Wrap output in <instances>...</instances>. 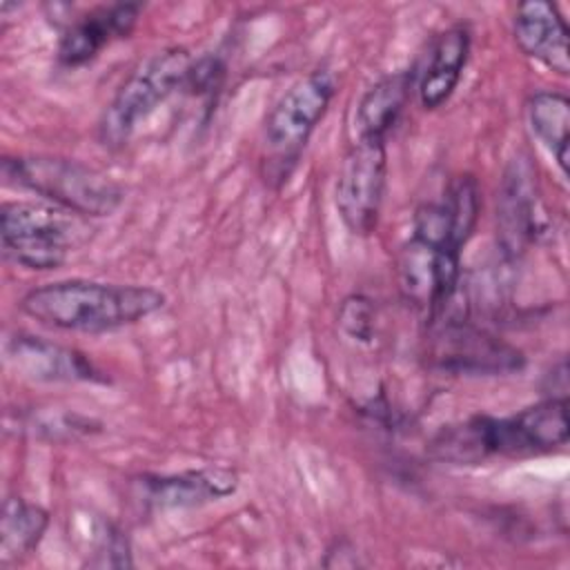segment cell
I'll list each match as a JSON object with an SVG mask.
<instances>
[{"mask_svg": "<svg viewBox=\"0 0 570 570\" xmlns=\"http://www.w3.org/2000/svg\"><path fill=\"white\" fill-rule=\"evenodd\" d=\"M570 436L568 399L548 396L512 416H470L434 434L430 454L454 465L490 456H532L563 448Z\"/></svg>", "mask_w": 570, "mask_h": 570, "instance_id": "6da1fadb", "label": "cell"}, {"mask_svg": "<svg viewBox=\"0 0 570 570\" xmlns=\"http://www.w3.org/2000/svg\"><path fill=\"white\" fill-rule=\"evenodd\" d=\"M165 305L149 285L67 278L38 285L20 298V309L40 325L62 332L102 334L129 327Z\"/></svg>", "mask_w": 570, "mask_h": 570, "instance_id": "7a4b0ae2", "label": "cell"}, {"mask_svg": "<svg viewBox=\"0 0 570 570\" xmlns=\"http://www.w3.org/2000/svg\"><path fill=\"white\" fill-rule=\"evenodd\" d=\"M334 94V73L314 69L298 78L269 109L263 125V176L267 183L276 187L287 183Z\"/></svg>", "mask_w": 570, "mask_h": 570, "instance_id": "3957f363", "label": "cell"}, {"mask_svg": "<svg viewBox=\"0 0 570 570\" xmlns=\"http://www.w3.org/2000/svg\"><path fill=\"white\" fill-rule=\"evenodd\" d=\"M9 185L29 189L78 216H109L122 203V189L102 171L60 156H16L2 160Z\"/></svg>", "mask_w": 570, "mask_h": 570, "instance_id": "277c9868", "label": "cell"}, {"mask_svg": "<svg viewBox=\"0 0 570 570\" xmlns=\"http://www.w3.org/2000/svg\"><path fill=\"white\" fill-rule=\"evenodd\" d=\"M87 236L89 225L85 216L53 203L13 200L2 205V254L18 267L36 272L56 269Z\"/></svg>", "mask_w": 570, "mask_h": 570, "instance_id": "5b68a950", "label": "cell"}, {"mask_svg": "<svg viewBox=\"0 0 570 570\" xmlns=\"http://www.w3.org/2000/svg\"><path fill=\"white\" fill-rule=\"evenodd\" d=\"M191 56L185 47H165L145 58L105 107L98 134L105 147H122L136 127L176 89L185 87Z\"/></svg>", "mask_w": 570, "mask_h": 570, "instance_id": "8992f818", "label": "cell"}, {"mask_svg": "<svg viewBox=\"0 0 570 570\" xmlns=\"http://www.w3.org/2000/svg\"><path fill=\"white\" fill-rule=\"evenodd\" d=\"M430 323L425 356L432 367L465 376H501L523 370L525 356L492 332L472 325L463 314H445Z\"/></svg>", "mask_w": 570, "mask_h": 570, "instance_id": "52a82bcc", "label": "cell"}, {"mask_svg": "<svg viewBox=\"0 0 570 570\" xmlns=\"http://www.w3.org/2000/svg\"><path fill=\"white\" fill-rule=\"evenodd\" d=\"M385 140L356 138L341 163L334 189L336 212L352 234L367 236L376 229L385 194Z\"/></svg>", "mask_w": 570, "mask_h": 570, "instance_id": "ba28073f", "label": "cell"}, {"mask_svg": "<svg viewBox=\"0 0 570 570\" xmlns=\"http://www.w3.org/2000/svg\"><path fill=\"white\" fill-rule=\"evenodd\" d=\"M140 497L156 510H183L220 501L236 492L238 474L225 465H207L178 474L142 476Z\"/></svg>", "mask_w": 570, "mask_h": 570, "instance_id": "9c48e42d", "label": "cell"}, {"mask_svg": "<svg viewBox=\"0 0 570 570\" xmlns=\"http://www.w3.org/2000/svg\"><path fill=\"white\" fill-rule=\"evenodd\" d=\"M7 361L20 376L31 381H100V372L82 352L31 334H16L7 341Z\"/></svg>", "mask_w": 570, "mask_h": 570, "instance_id": "30bf717a", "label": "cell"}, {"mask_svg": "<svg viewBox=\"0 0 570 570\" xmlns=\"http://www.w3.org/2000/svg\"><path fill=\"white\" fill-rule=\"evenodd\" d=\"M519 49L559 76L570 71L568 27L554 4L543 0L521 2L512 20Z\"/></svg>", "mask_w": 570, "mask_h": 570, "instance_id": "8fae6325", "label": "cell"}, {"mask_svg": "<svg viewBox=\"0 0 570 570\" xmlns=\"http://www.w3.org/2000/svg\"><path fill=\"white\" fill-rule=\"evenodd\" d=\"M140 16V7L131 2H118L100 7L78 18L62 33L58 45V60L67 67H78L96 58L111 40L127 38Z\"/></svg>", "mask_w": 570, "mask_h": 570, "instance_id": "7c38bea8", "label": "cell"}, {"mask_svg": "<svg viewBox=\"0 0 570 570\" xmlns=\"http://www.w3.org/2000/svg\"><path fill=\"white\" fill-rule=\"evenodd\" d=\"M501 245L510 256H517L539 234V209L532 185V171L525 163H512L503 176L499 203Z\"/></svg>", "mask_w": 570, "mask_h": 570, "instance_id": "4fadbf2b", "label": "cell"}, {"mask_svg": "<svg viewBox=\"0 0 570 570\" xmlns=\"http://www.w3.org/2000/svg\"><path fill=\"white\" fill-rule=\"evenodd\" d=\"M470 56V29L452 24L436 36L428 65L419 80V100L423 109H436L454 94Z\"/></svg>", "mask_w": 570, "mask_h": 570, "instance_id": "5bb4252c", "label": "cell"}, {"mask_svg": "<svg viewBox=\"0 0 570 570\" xmlns=\"http://www.w3.org/2000/svg\"><path fill=\"white\" fill-rule=\"evenodd\" d=\"M414 82V71H396L376 80L358 100L354 114L356 138L385 140L403 114Z\"/></svg>", "mask_w": 570, "mask_h": 570, "instance_id": "9a60e30c", "label": "cell"}, {"mask_svg": "<svg viewBox=\"0 0 570 570\" xmlns=\"http://www.w3.org/2000/svg\"><path fill=\"white\" fill-rule=\"evenodd\" d=\"M49 528V512L20 497L2 505L0 517V563H16L29 557Z\"/></svg>", "mask_w": 570, "mask_h": 570, "instance_id": "2e32d148", "label": "cell"}, {"mask_svg": "<svg viewBox=\"0 0 570 570\" xmlns=\"http://www.w3.org/2000/svg\"><path fill=\"white\" fill-rule=\"evenodd\" d=\"M528 122L537 140L554 156L563 176H568V131L570 102L557 91H537L528 100Z\"/></svg>", "mask_w": 570, "mask_h": 570, "instance_id": "e0dca14e", "label": "cell"}, {"mask_svg": "<svg viewBox=\"0 0 570 570\" xmlns=\"http://www.w3.org/2000/svg\"><path fill=\"white\" fill-rule=\"evenodd\" d=\"M374 321H376V312H374V305L367 296L352 294L341 303L338 325L350 338L361 341V343L372 341Z\"/></svg>", "mask_w": 570, "mask_h": 570, "instance_id": "ac0fdd59", "label": "cell"}, {"mask_svg": "<svg viewBox=\"0 0 570 570\" xmlns=\"http://www.w3.org/2000/svg\"><path fill=\"white\" fill-rule=\"evenodd\" d=\"M98 559L91 561V566H107V568H125L131 566L129 559V543L125 539V534L120 530L107 528V532L102 534V541L98 546Z\"/></svg>", "mask_w": 570, "mask_h": 570, "instance_id": "d6986e66", "label": "cell"}]
</instances>
